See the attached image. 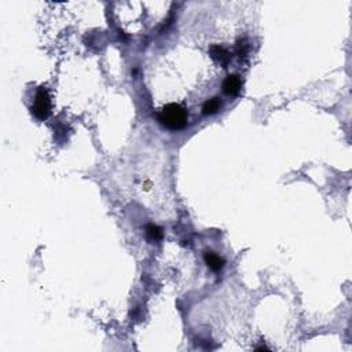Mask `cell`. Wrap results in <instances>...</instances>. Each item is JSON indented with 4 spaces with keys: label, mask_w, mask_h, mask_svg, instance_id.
<instances>
[{
    "label": "cell",
    "mask_w": 352,
    "mask_h": 352,
    "mask_svg": "<svg viewBox=\"0 0 352 352\" xmlns=\"http://www.w3.org/2000/svg\"><path fill=\"white\" fill-rule=\"evenodd\" d=\"M248 50H249L248 42H246L245 39H240V40L237 42V54H238V56L245 58L246 54H248Z\"/></svg>",
    "instance_id": "ba28073f"
},
{
    "label": "cell",
    "mask_w": 352,
    "mask_h": 352,
    "mask_svg": "<svg viewBox=\"0 0 352 352\" xmlns=\"http://www.w3.org/2000/svg\"><path fill=\"white\" fill-rule=\"evenodd\" d=\"M222 107V101L219 99L218 97L211 98L207 102L202 105V114L205 116H212V114H216Z\"/></svg>",
    "instance_id": "8992f818"
},
{
    "label": "cell",
    "mask_w": 352,
    "mask_h": 352,
    "mask_svg": "<svg viewBox=\"0 0 352 352\" xmlns=\"http://www.w3.org/2000/svg\"><path fill=\"white\" fill-rule=\"evenodd\" d=\"M157 119L162 127L172 131H179L187 125L189 113L179 103H168L160 110Z\"/></svg>",
    "instance_id": "6da1fadb"
},
{
    "label": "cell",
    "mask_w": 352,
    "mask_h": 352,
    "mask_svg": "<svg viewBox=\"0 0 352 352\" xmlns=\"http://www.w3.org/2000/svg\"><path fill=\"white\" fill-rule=\"evenodd\" d=\"M223 93L230 97H237L238 94L241 93L242 88V80L238 74H228L227 77L224 79L222 84Z\"/></svg>",
    "instance_id": "3957f363"
},
{
    "label": "cell",
    "mask_w": 352,
    "mask_h": 352,
    "mask_svg": "<svg viewBox=\"0 0 352 352\" xmlns=\"http://www.w3.org/2000/svg\"><path fill=\"white\" fill-rule=\"evenodd\" d=\"M32 114L36 117L37 120L44 121L47 120L50 114H51V98L50 94L47 91L46 87H39L35 97V102L31 106Z\"/></svg>",
    "instance_id": "7a4b0ae2"
},
{
    "label": "cell",
    "mask_w": 352,
    "mask_h": 352,
    "mask_svg": "<svg viewBox=\"0 0 352 352\" xmlns=\"http://www.w3.org/2000/svg\"><path fill=\"white\" fill-rule=\"evenodd\" d=\"M204 260L209 269L212 270V271H215V273H216V271H220V270L224 267V263H226L223 257L216 255L215 252H209V250L204 253Z\"/></svg>",
    "instance_id": "5b68a950"
},
{
    "label": "cell",
    "mask_w": 352,
    "mask_h": 352,
    "mask_svg": "<svg viewBox=\"0 0 352 352\" xmlns=\"http://www.w3.org/2000/svg\"><path fill=\"white\" fill-rule=\"evenodd\" d=\"M209 54H211V58H212L216 64L222 66V68H227L228 64L231 62V55L230 52L223 48V47L218 46V44H213L209 48Z\"/></svg>",
    "instance_id": "277c9868"
},
{
    "label": "cell",
    "mask_w": 352,
    "mask_h": 352,
    "mask_svg": "<svg viewBox=\"0 0 352 352\" xmlns=\"http://www.w3.org/2000/svg\"><path fill=\"white\" fill-rule=\"evenodd\" d=\"M146 236L150 241H158L162 238V230L156 224H149L146 227Z\"/></svg>",
    "instance_id": "52a82bcc"
}]
</instances>
